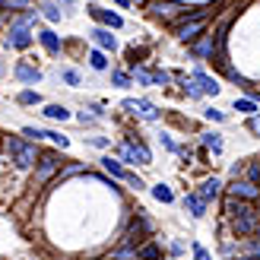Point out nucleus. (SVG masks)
Here are the masks:
<instances>
[{
	"label": "nucleus",
	"mask_w": 260,
	"mask_h": 260,
	"mask_svg": "<svg viewBox=\"0 0 260 260\" xmlns=\"http://www.w3.org/2000/svg\"><path fill=\"white\" fill-rule=\"evenodd\" d=\"M146 232H149V222H146V219H134V222H130V229L124 232V244H127V248H137V241H143V235H146Z\"/></svg>",
	"instance_id": "1a4fd4ad"
},
{
	"label": "nucleus",
	"mask_w": 260,
	"mask_h": 260,
	"mask_svg": "<svg viewBox=\"0 0 260 260\" xmlns=\"http://www.w3.org/2000/svg\"><path fill=\"white\" fill-rule=\"evenodd\" d=\"M124 181H127V184H130V187H137V190L143 187V181H140L137 175H130V172H127V178H124Z\"/></svg>",
	"instance_id": "72a5a7b5"
},
{
	"label": "nucleus",
	"mask_w": 260,
	"mask_h": 260,
	"mask_svg": "<svg viewBox=\"0 0 260 260\" xmlns=\"http://www.w3.org/2000/svg\"><path fill=\"white\" fill-rule=\"evenodd\" d=\"M134 76H137V83L149 86V83H155V80H159V70H143V67H137V70H134Z\"/></svg>",
	"instance_id": "aec40b11"
},
{
	"label": "nucleus",
	"mask_w": 260,
	"mask_h": 260,
	"mask_svg": "<svg viewBox=\"0 0 260 260\" xmlns=\"http://www.w3.org/2000/svg\"><path fill=\"white\" fill-rule=\"evenodd\" d=\"M121 159H124V162H137V152H134V143H124V146H121Z\"/></svg>",
	"instance_id": "c85d7f7f"
},
{
	"label": "nucleus",
	"mask_w": 260,
	"mask_h": 260,
	"mask_svg": "<svg viewBox=\"0 0 260 260\" xmlns=\"http://www.w3.org/2000/svg\"><path fill=\"white\" fill-rule=\"evenodd\" d=\"M229 193H232V197H238V200H257L260 197V187L254 184V181H232Z\"/></svg>",
	"instance_id": "423d86ee"
},
{
	"label": "nucleus",
	"mask_w": 260,
	"mask_h": 260,
	"mask_svg": "<svg viewBox=\"0 0 260 260\" xmlns=\"http://www.w3.org/2000/svg\"><path fill=\"white\" fill-rule=\"evenodd\" d=\"M42 10H45V16H48V19H51V22H60V10H57V7H54V4H45V7H42Z\"/></svg>",
	"instance_id": "c756f323"
},
{
	"label": "nucleus",
	"mask_w": 260,
	"mask_h": 260,
	"mask_svg": "<svg viewBox=\"0 0 260 260\" xmlns=\"http://www.w3.org/2000/svg\"><path fill=\"white\" fill-rule=\"evenodd\" d=\"M193 80H197V86H200V92H203V95H216V92H219V83L210 80V76H206L203 70L193 73Z\"/></svg>",
	"instance_id": "dca6fc26"
},
{
	"label": "nucleus",
	"mask_w": 260,
	"mask_h": 260,
	"mask_svg": "<svg viewBox=\"0 0 260 260\" xmlns=\"http://www.w3.org/2000/svg\"><path fill=\"white\" fill-rule=\"evenodd\" d=\"M184 210L193 219H200V216H206V200L200 197V193H187V197H184Z\"/></svg>",
	"instance_id": "9b49d317"
},
{
	"label": "nucleus",
	"mask_w": 260,
	"mask_h": 260,
	"mask_svg": "<svg viewBox=\"0 0 260 260\" xmlns=\"http://www.w3.org/2000/svg\"><path fill=\"white\" fill-rule=\"evenodd\" d=\"M102 165H105V172H108L111 178H127V168H124L118 159H111V155H105V159H102Z\"/></svg>",
	"instance_id": "f3484780"
},
{
	"label": "nucleus",
	"mask_w": 260,
	"mask_h": 260,
	"mask_svg": "<svg viewBox=\"0 0 260 260\" xmlns=\"http://www.w3.org/2000/svg\"><path fill=\"white\" fill-rule=\"evenodd\" d=\"M114 4H121V7H127V4H130V0H114Z\"/></svg>",
	"instance_id": "4c0bfd02"
},
{
	"label": "nucleus",
	"mask_w": 260,
	"mask_h": 260,
	"mask_svg": "<svg viewBox=\"0 0 260 260\" xmlns=\"http://www.w3.org/2000/svg\"><path fill=\"white\" fill-rule=\"evenodd\" d=\"M63 83H70V86H80V73H76V70H63Z\"/></svg>",
	"instance_id": "2f4dec72"
},
{
	"label": "nucleus",
	"mask_w": 260,
	"mask_h": 260,
	"mask_svg": "<svg viewBox=\"0 0 260 260\" xmlns=\"http://www.w3.org/2000/svg\"><path fill=\"white\" fill-rule=\"evenodd\" d=\"M203 143H206L213 152H222V140H219V134H203Z\"/></svg>",
	"instance_id": "bb28decb"
},
{
	"label": "nucleus",
	"mask_w": 260,
	"mask_h": 260,
	"mask_svg": "<svg viewBox=\"0 0 260 260\" xmlns=\"http://www.w3.org/2000/svg\"><path fill=\"white\" fill-rule=\"evenodd\" d=\"M38 42L45 45V51L48 54H60V38L51 32V29H45V32H38Z\"/></svg>",
	"instance_id": "ddd939ff"
},
{
	"label": "nucleus",
	"mask_w": 260,
	"mask_h": 260,
	"mask_svg": "<svg viewBox=\"0 0 260 260\" xmlns=\"http://www.w3.org/2000/svg\"><path fill=\"white\" fill-rule=\"evenodd\" d=\"M130 143H134V152H137V159H140V165H149V159H152V155H149V149L143 146V143H137V140H130Z\"/></svg>",
	"instance_id": "a878e982"
},
{
	"label": "nucleus",
	"mask_w": 260,
	"mask_h": 260,
	"mask_svg": "<svg viewBox=\"0 0 260 260\" xmlns=\"http://www.w3.org/2000/svg\"><path fill=\"white\" fill-rule=\"evenodd\" d=\"M193 260H210V254H206L200 244H193Z\"/></svg>",
	"instance_id": "f704fd0d"
},
{
	"label": "nucleus",
	"mask_w": 260,
	"mask_h": 260,
	"mask_svg": "<svg viewBox=\"0 0 260 260\" xmlns=\"http://www.w3.org/2000/svg\"><path fill=\"white\" fill-rule=\"evenodd\" d=\"M89 13H92V19H99L102 25H108V29H121L124 19L118 16V13H111V10H102V7H89Z\"/></svg>",
	"instance_id": "9d476101"
},
{
	"label": "nucleus",
	"mask_w": 260,
	"mask_h": 260,
	"mask_svg": "<svg viewBox=\"0 0 260 260\" xmlns=\"http://www.w3.org/2000/svg\"><path fill=\"white\" fill-rule=\"evenodd\" d=\"M16 80H22V83H42V70H35V67H29V63H19L16 67Z\"/></svg>",
	"instance_id": "4468645a"
},
{
	"label": "nucleus",
	"mask_w": 260,
	"mask_h": 260,
	"mask_svg": "<svg viewBox=\"0 0 260 260\" xmlns=\"http://www.w3.org/2000/svg\"><path fill=\"white\" fill-rule=\"evenodd\" d=\"M225 213L232 216V232H235V235H254V232L260 229V213L251 206V200L229 197Z\"/></svg>",
	"instance_id": "f257e3e1"
},
{
	"label": "nucleus",
	"mask_w": 260,
	"mask_h": 260,
	"mask_svg": "<svg viewBox=\"0 0 260 260\" xmlns=\"http://www.w3.org/2000/svg\"><path fill=\"white\" fill-rule=\"evenodd\" d=\"M251 130H254V134H260V114H254V118H251V124H248Z\"/></svg>",
	"instance_id": "c9c22d12"
},
{
	"label": "nucleus",
	"mask_w": 260,
	"mask_h": 260,
	"mask_svg": "<svg viewBox=\"0 0 260 260\" xmlns=\"http://www.w3.org/2000/svg\"><path fill=\"white\" fill-rule=\"evenodd\" d=\"M235 111H241V114H257V105L251 99H235Z\"/></svg>",
	"instance_id": "5701e85b"
},
{
	"label": "nucleus",
	"mask_w": 260,
	"mask_h": 260,
	"mask_svg": "<svg viewBox=\"0 0 260 260\" xmlns=\"http://www.w3.org/2000/svg\"><path fill=\"white\" fill-rule=\"evenodd\" d=\"M124 108H127L130 114H137V118H143V121H155V118H159V111H155V105H149V102L127 99V102H124Z\"/></svg>",
	"instance_id": "0eeeda50"
},
{
	"label": "nucleus",
	"mask_w": 260,
	"mask_h": 260,
	"mask_svg": "<svg viewBox=\"0 0 260 260\" xmlns=\"http://www.w3.org/2000/svg\"><path fill=\"white\" fill-rule=\"evenodd\" d=\"M89 63H92V70H108V60H105L102 51H92V54H89Z\"/></svg>",
	"instance_id": "b1692460"
},
{
	"label": "nucleus",
	"mask_w": 260,
	"mask_h": 260,
	"mask_svg": "<svg viewBox=\"0 0 260 260\" xmlns=\"http://www.w3.org/2000/svg\"><path fill=\"white\" fill-rule=\"evenodd\" d=\"M184 92H187L190 99H200V95H203L200 86H197V80H184Z\"/></svg>",
	"instance_id": "cd10ccee"
},
{
	"label": "nucleus",
	"mask_w": 260,
	"mask_h": 260,
	"mask_svg": "<svg viewBox=\"0 0 260 260\" xmlns=\"http://www.w3.org/2000/svg\"><path fill=\"white\" fill-rule=\"evenodd\" d=\"M89 35H92V42H95V45H99L102 51H114V48H118V42H114L111 29H92Z\"/></svg>",
	"instance_id": "f8f14e48"
},
{
	"label": "nucleus",
	"mask_w": 260,
	"mask_h": 260,
	"mask_svg": "<svg viewBox=\"0 0 260 260\" xmlns=\"http://www.w3.org/2000/svg\"><path fill=\"white\" fill-rule=\"evenodd\" d=\"M152 197L162 200V203H172L175 193H172V187H168V184H155V187H152Z\"/></svg>",
	"instance_id": "412c9836"
},
{
	"label": "nucleus",
	"mask_w": 260,
	"mask_h": 260,
	"mask_svg": "<svg viewBox=\"0 0 260 260\" xmlns=\"http://www.w3.org/2000/svg\"><path fill=\"white\" fill-rule=\"evenodd\" d=\"M32 45V32H29V25H13L10 35H7V48H29Z\"/></svg>",
	"instance_id": "6e6552de"
},
{
	"label": "nucleus",
	"mask_w": 260,
	"mask_h": 260,
	"mask_svg": "<svg viewBox=\"0 0 260 260\" xmlns=\"http://www.w3.org/2000/svg\"><path fill=\"white\" fill-rule=\"evenodd\" d=\"M219 190H222V184H219V178H206L203 184H200V190H197V193H200L203 200H216V197H219Z\"/></svg>",
	"instance_id": "2eb2a0df"
},
{
	"label": "nucleus",
	"mask_w": 260,
	"mask_h": 260,
	"mask_svg": "<svg viewBox=\"0 0 260 260\" xmlns=\"http://www.w3.org/2000/svg\"><path fill=\"white\" fill-rule=\"evenodd\" d=\"M203 29H206V13H200V16H193V19H181L175 35L181 38V42H193Z\"/></svg>",
	"instance_id": "20e7f679"
},
{
	"label": "nucleus",
	"mask_w": 260,
	"mask_h": 260,
	"mask_svg": "<svg viewBox=\"0 0 260 260\" xmlns=\"http://www.w3.org/2000/svg\"><path fill=\"white\" fill-rule=\"evenodd\" d=\"M140 260H162L159 244H143V248H140Z\"/></svg>",
	"instance_id": "4be33fe9"
},
{
	"label": "nucleus",
	"mask_w": 260,
	"mask_h": 260,
	"mask_svg": "<svg viewBox=\"0 0 260 260\" xmlns=\"http://www.w3.org/2000/svg\"><path fill=\"white\" fill-rule=\"evenodd\" d=\"M111 83H114V86H121V89H124V86H130V76L118 70V73H111Z\"/></svg>",
	"instance_id": "7c9ffc66"
},
{
	"label": "nucleus",
	"mask_w": 260,
	"mask_h": 260,
	"mask_svg": "<svg viewBox=\"0 0 260 260\" xmlns=\"http://www.w3.org/2000/svg\"><path fill=\"white\" fill-rule=\"evenodd\" d=\"M102 260H118V257H102Z\"/></svg>",
	"instance_id": "ea45409f"
},
{
	"label": "nucleus",
	"mask_w": 260,
	"mask_h": 260,
	"mask_svg": "<svg viewBox=\"0 0 260 260\" xmlns=\"http://www.w3.org/2000/svg\"><path fill=\"white\" fill-rule=\"evenodd\" d=\"M203 114H206L210 121H225V114H222V111H216V108H206Z\"/></svg>",
	"instance_id": "473e14b6"
},
{
	"label": "nucleus",
	"mask_w": 260,
	"mask_h": 260,
	"mask_svg": "<svg viewBox=\"0 0 260 260\" xmlns=\"http://www.w3.org/2000/svg\"><path fill=\"white\" fill-rule=\"evenodd\" d=\"M235 260H257V257H235Z\"/></svg>",
	"instance_id": "58836bf2"
},
{
	"label": "nucleus",
	"mask_w": 260,
	"mask_h": 260,
	"mask_svg": "<svg viewBox=\"0 0 260 260\" xmlns=\"http://www.w3.org/2000/svg\"><path fill=\"white\" fill-rule=\"evenodd\" d=\"M19 105H38V102H42V95L38 92H32V89H25V92H19Z\"/></svg>",
	"instance_id": "393cba45"
},
{
	"label": "nucleus",
	"mask_w": 260,
	"mask_h": 260,
	"mask_svg": "<svg viewBox=\"0 0 260 260\" xmlns=\"http://www.w3.org/2000/svg\"><path fill=\"white\" fill-rule=\"evenodd\" d=\"M38 159L42 162H38V172H35V184H45V181L60 168V155L57 152H45V155H38Z\"/></svg>",
	"instance_id": "39448f33"
},
{
	"label": "nucleus",
	"mask_w": 260,
	"mask_h": 260,
	"mask_svg": "<svg viewBox=\"0 0 260 260\" xmlns=\"http://www.w3.org/2000/svg\"><path fill=\"white\" fill-rule=\"evenodd\" d=\"M7 152H10V159L16 162V168H32V165H35V159H38V149H35V143L22 140V137H10V143H7Z\"/></svg>",
	"instance_id": "f03ea898"
},
{
	"label": "nucleus",
	"mask_w": 260,
	"mask_h": 260,
	"mask_svg": "<svg viewBox=\"0 0 260 260\" xmlns=\"http://www.w3.org/2000/svg\"><path fill=\"white\" fill-rule=\"evenodd\" d=\"M42 114H45V118H51V121H67L70 118V111L63 108V105H48Z\"/></svg>",
	"instance_id": "6ab92c4d"
},
{
	"label": "nucleus",
	"mask_w": 260,
	"mask_h": 260,
	"mask_svg": "<svg viewBox=\"0 0 260 260\" xmlns=\"http://www.w3.org/2000/svg\"><path fill=\"white\" fill-rule=\"evenodd\" d=\"M149 13L159 19H184L187 16V7L184 4H175V0H152Z\"/></svg>",
	"instance_id": "7ed1b4c3"
},
{
	"label": "nucleus",
	"mask_w": 260,
	"mask_h": 260,
	"mask_svg": "<svg viewBox=\"0 0 260 260\" xmlns=\"http://www.w3.org/2000/svg\"><path fill=\"white\" fill-rule=\"evenodd\" d=\"M257 213H260V197H257Z\"/></svg>",
	"instance_id": "a19ab883"
},
{
	"label": "nucleus",
	"mask_w": 260,
	"mask_h": 260,
	"mask_svg": "<svg viewBox=\"0 0 260 260\" xmlns=\"http://www.w3.org/2000/svg\"><path fill=\"white\" fill-rule=\"evenodd\" d=\"M257 232H260V229H257Z\"/></svg>",
	"instance_id": "79ce46f5"
},
{
	"label": "nucleus",
	"mask_w": 260,
	"mask_h": 260,
	"mask_svg": "<svg viewBox=\"0 0 260 260\" xmlns=\"http://www.w3.org/2000/svg\"><path fill=\"white\" fill-rule=\"evenodd\" d=\"M251 257L260 260V241H251Z\"/></svg>",
	"instance_id": "e433bc0d"
},
{
	"label": "nucleus",
	"mask_w": 260,
	"mask_h": 260,
	"mask_svg": "<svg viewBox=\"0 0 260 260\" xmlns=\"http://www.w3.org/2000/svg\"><path fill=\"white\" fill-rule=\"evenodd\" d=\"M193 54H197L200 60H203V57H210V54H213V35H203L200 42L193 45Z\"/></svg>",
	"instance_id": "a211bd4d"
}]
</instances>
